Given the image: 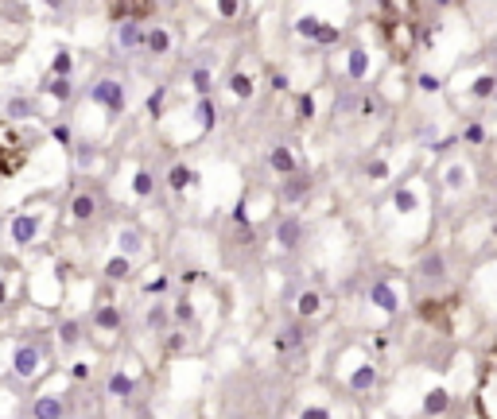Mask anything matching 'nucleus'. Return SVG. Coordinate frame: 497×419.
Instances as JSON below:
<instances>
[{
  "label": "nucleus",
  "instance_id": "1",
  "mask_svg": "<svg viewBox=\"0 0 497 419\" xmlns=\"http://www.w3.org/2000/svg\"><path fill=\"white\" fill-rule=\"evenodd\" d=\"M377 24H381V39H385L388 55L393 59H408L416 47V27H420L416 0H385Z\"/></svg>",
  "mask_w": 497,
  "mask_h": 419
},
{
  "label": "nucleus",
  "instance_id": "2",
  "mask_svg": "<svg viewBox=\"0 0 497 419\" xmlns=\"http://www.w3.org/2000/svg\"><path fill=\"white\" fill-rule=\"evenodd\" d=\"M27 160V148L12 128H0V175H16Z\"/></svg>",
  "mask_w": 497,
  "mask_h": 419
},
{
  "label": "nucleus",
  "instance_id": "3",
  "mask_svg": "<svg viewBox=\"0 0 497 419\" xmlns=\"http://www.w3.org/2000/svg\"><path fill=\"white\" fill-rule=\"evenodd\" d=\"M152 12H156V0H109V16L125 20V24H132V20H148Z\"/></svg>",
  "mask_w": 497,
  "mask_h": 419
},
{
  "label": "nucleus",
  "instance_id": "4",
  "mask_svg": "<svg viewBox=\"0 0 497 419\" xmlns=\"http://www.w3.org/2000/svg\"><path fill=\"white\" fill-rule=\"evenodd\" d=\"M478 415L482 419H497L493 408V361H482V380H478Z\"/></svg>",
  "mask_w": 497,
  "mask_h": 419
},
{
  "label": "nucleus",
  "instance_id": "5",
  "mask_svg": "<svg viewBox=\"0 0 497 419\" xmlns=\"http://www.w3.org/2000/svg\"><path fill=\"white\" fill-rule=\"evenodd\" d=\"M93 97L102 101V105H109L113 113L125 109V90H121L117 82H102V85H93Z\"/></svg>",
  "mask_w": 497,
  "mask_h": 419
},
{
  "label": "nucleus",
  "instance_id": "6",
  "mask_svg": "<svg viewBox=\"0 0 497 419\" xmlns=\"http://www.w3.org/2000/svg\"><path fill=\"white\" fill-rule=\"evenodd\" d=\"M16 373H20V377H35V373H39V353H35V350H20L16 353Z\"/></svg>",
  "mask_w": 497,
  "mask_h": 419
},
{
  "label": "nucleus",
  "instance_id": "7",
  "mask_svg": "<svg viewBox=\"0 0 497 419\" xmlns=\"http://www.w3.org/2000/svg\"><path fill=\"white\" fill-rule=\"evenodd\" d=\"M12 237H16L20 245H27V241H32V237H35V221L27 218V214H20V218L12 221Z\"/></svg>",
  "mask_w": 497,
  "mask_h": 419
},
{
  "label": "nucleus",
  "instance_id": "8",
  "mask_svg": "<svg viewBox=\"0 0 497 419\" xmlns=\"http://www.w3.org/2000/svg\"><path fill=\"white\" fill-rule=\"evenodd\" d=\"M35 419H62V404L55 400V396L39 400V404H35Z\"/></svg>",
  "mask_w": 497,
  "mask_h": 419
},
{
  "label": "nucleus",
  "instance_id": "9",
  "mask_svg": "<svg viewBox=\"0 0 497 419\" xmlns=\"http://www.w3.org/2000/svg\"><path fill=\"white\" fill-rule=\"evenodd\" d=\"M373 303H377L381 310H396V295L388 284H373Z\"/></svg>",
  "mask_w": 497,
  "mask_h": 419
},
{
  "label": "nucleus",
  "instance_id": "10",
  "mask_svg": "<svg viewBox=\"0 0 497 419\" xmlns=\"http://www.w3.org/2000/svg\"><path fill=\"white\" fill-rule=\"evenodd\" d=\"M299 32L319 35V39H334V32H330V27H319V20H299Z\"/></svg>",
  "mask_w": 497,
  "mask_h": 419
},
{
  "label": "nucleus",
  "instance_id": "11",
  "mask_svg": "<svg viewBox=\"0 0 497 419\" xmlns=\"http://www.w3.org/2000/svg\"><path fill=\"white\" fill-rule=\"evenodd\" d=\"M447 404H451V400H447V392H443V388H435V392L428 396V411H431V415H439V411H447Z\"/></svg>",
  "mask_w": 497,
  "mask_h": 419
},
{
  "label": "nucleus",
  "instance_id": "12",
  "mask_svg": "<svg viewBox=\"0 0 497 419\" xmlns=\"http://www.w3.org/2000/svg\"><path fill=\"white\" fill-rule=\"evenodd\" d=\"M90 214H93V198L90 194H78L74 198V218H90Z\"/></svg>",
  "mask_w": 497,
  "mask_h": 419
},
{
  "label": "nucleus",
  "instance_id": "13",
  "mask_svg": "<svg viewBox=\"0 0 497 419\" xmlns=\"http://www.w3.org/2000/svg\"><path fill=\"white\" fill-rule=\"evenodd\" d=\"M109 392H113V396H128V392H132V380L121 377V373H117V377L109 380Z\"/></svg>",
  "mask_w": 497,
  "mask_h": 419
},
{
  "label": "nucleus",
  "instance_id": "14",
  "mask_svg": "<svg viewBox=\"0 0 497 419\" xmlns=\"http://www.w3.org/2000/svg\"><path fill=\"white\" fill-rule=\"evenodd\" d=\"M272 167L292 171V151H287V148H276V151H272Z\"/></svg>",
  "mask_w": 497,
  "mask_h": 419
},
{
  "label": "nucleus",
  "instance_id": "15",
  "mask_svg": "<svg viewBox=\"0 0 497 419\" xmlns=\"http://www.w3.org/2000/svg\"><path fill=\"white\" fill-rule=\"evenodd\" d=\"M233 93H237V97H249V93H253V78L233 74Z\"/></svg>",
  "mask_w": 497,
  "mask_h": 419
},
{
  "label": "nucleus",
  "instance_id": "16",
  "mask_svg": "<svg viewBox=\"0 0 497 419\" xmlns=\"http://www.w3.org/2000/svg\"><path fill=\"white\" fill-rule=\"evenodd\" d=\"M186 183H191V171H186V167H175V171H171V186H175V191H183Z\"/></svg>",
  "mask_w": 497,
  "mask_h": 419
},
{
  "label": "nucleus",
  "instance_id": "17",
  "mask_svg": "<svg viewBox=\"0 0 497 419\" xmlns=\"http://www.w3.org/2000/svg\"><path fill=\"white\" fill-rule=\"evenodd\" d=\"M299 310H304V315H315V310H319V295L307 291L304 299H299Z\"/></svg>",
  "mask_w": 497,
  "mask_h": 419
},
{
  "label": "nucleus",
  "instance_id": "18",
  "mask_svg": "<svg viewBox=\"0 0 497 419\" xmlns=\"http://www.w3.org/2000/svg\"><path fill=\"white\" fill-rule=\"evenodd\" d=\"M121 43H125V47H136V43H140V32H136V24H125V32H121Z\"/></svg>",
  "mask_w": 497,
  "mask_h": 419
},
{
  "label": "nucleus",
  "instance_id": "19",
  "mask_svg": "<svg viewBox=\"0 0 497 419\" xmlns=\"http://www.w3.org/2000/svg\"><path fill=\"white\" fill-rule=\"evenodd\" d=\"M369 385H373V369L365 365V369L354 373V388H369Z\"/></svg>",
  "mask_w": 497,
  "mask_h": 419
},
{
  "label": "nucleus",
  "instance_id": "20",
  "mask_svg": "<svg viewBox=\"0 0 497 419\" xmlns=\"http://www.w3.org/2000/svg\"><path fill=\"white\" fill-rule=\"evenodd\" d=\"M105 272H109L113 280H125V276H128V260H113V264H109Z\"/></svg>",
  "mask_w": 497,
  "mask_h": 419
},
{
  "label": "nucleus",
  "instance_id": "21",
  "mask_svg": "<svg viewBox=\"0 0 497 419\" xmlns=\"http://www.w3.org/2000/svg\"><path fill=\"white\" fill-rule=\"evenodd\" d=\"M148 47H152V50H168V32H152V35H148Z\"/></svg>",
  "mask_w": 497,
  "mask_h": 419
},
{
  "label": "nucleus",
  "instance_id": "22",
  "mask_svg": "<svg viewBox=\"0 0 497 419\" xmlns=\"http://www.w3.org/2000/svg\"><path fill=\"white\" fill-rule=\"evenodd\" d=\"M51 93H55V97H70V82H67V78H55Z\"/></svg>",
  "mask_w": 497,
  "mask_h": 419
},
{
  "label": "nucleus",
  "instance_id": "23",
  "mask_svg": "<svg viewBox=\"0 0 497 419\" xmlns=\"http://www.w3.org/2000/svg\"><path fill=\"white\" fill-rule=\"evenodd\" d=\"M194 90H198V93L210 90V74H206V70H194Z\"/></svg>",
  "mask_w": 497,
  "mask_h": 419
},
{
  "label": "nucleus",
  "instance_id": "24",
  "mask_svg": "<svg viewBox=\"0 0 497 419\" xmlns=\"http://www.w3.org/2000/svg\"><path fill=\"white\" fill-rule=\"evenodd\" d=\"M136 194H152V175H136Z\"/></svg>",
  "mask_w": 497,
  "mask_h": 419
},
{
  "label": "nucleus",
  "instance_id": "25",
  "mask_svg": "<svg viewBox=\"0 0 497 419\" xmlns=\"http://www.w3.org/2000/svg\"><path fill=\"white\" fill-rule=\"evenodd\" d=\"M474 93H478V97H489V93H493V78H478Z\"/></svg>",
  "mask_w": 497,
  "mask_h": 419
},
{
  "label": "nucleus",
  "instance_id": "26",
  "mask_svg": "<svg viewBox=\"0 0 497 419\" xmlns=\"http://www.w3.org/2000/svg\"><path fill=\"white\" fill-rule=\"evenodd\" d=\"M295 233H299V226H295V221H287V226L280 229V237H284V245H295Z\"/></svg>",
  "mask_w": 497,
  "mask_h": 419
},
{
  "label": "nucleus",
  "instance_id": "27",
  "mask_svg": "<svg viewBox=\"0 0 497 419\" xmlns=\"http://www.w3.org/2000/svg\"><path fill=\"white\" fill-rule=\"evenodd\" d=\"M97 322H102V327H117V310H113V307H105L102 315H97Z\"/></svg>",
  "mask_w": 497,
  "mask_h": 419
},
{
  "label": "nucleus",
  "instance_id": "28",
  "mask_svg": "<svg viewBox=\"0 0 497 419\" xmlns=\"http://www.w3.org/2000/svg\"><path fill=\"white\" fill-rule=\"evenodd\" d=\"M412 206H416V198H412L408 191H400V194H396V210H412Z\"/></svg>",
  "mask_w": 497,
  "mask_h": 419
},
{
  "label": "nucleus",
  "instance_id": "29",
  "mask_svg": "<svg viewBox=\"0 0 497 419\" xmlns=\"http://www.w3.org/2000/svg\"><path fill=\"white\" fill-rule=\"evenodd\" d=\"M350 70H354V74H365V55H362V50H354V59H350Z\"/></svg>",
  "mask_w": 497,
  "mask_h": 419
},
{
  "label": "nucleus",
  "instance_id": "30",
  "mask_svg": "<svg viewBox=\"0 0 497 419\" xmlns=\"http://www.w3.org/2000/svg\"><path fill=\"white\" fill-rule=\"evenodd\" d=\"M423 268H428V276H439V272H443V260H439V256H431L428 264H423Z\"/></svg>",
  "mask_w": 497,
  "mask_h": 419
},
{
  "label": "nucleus",
  "instance_id": "31",
  "mask_svg": "<svg viewBox=\"0 0 497 419\" xmlns=\"http://www.w3.org/2000/svg\"><path fill=\"white\" fill-rule=\"evenodd\" d=\"M55 70H59V74H67V70H70V55H59V59H55Z\"/></svg>",
  "mask_w": 497,
  "mask_h": 419
},
{
  "label": "nucleus",
  "instance_id": "32",
  "mask_svg": "<svg viewBox=\"0 0 497 419\" xmlns=\"http://www.w3.org/2000/svg\"><path fill=\"white\" fill-rule=\"evenodd\" d=\"M198 113H203V125H210V121H214V109H210V101H203V109H198Z\"/></svg>",
  "mask_w": 497,
  "mask_h": 419
},
{
  "label": "nucleus",
  "instance_id": "33",
  "mask_svg": "<svg viewBox=\"0 0 497 419\" xmlns=\"http://www.w3.org/2000/svg\"><path fill=\"white\" fill-rule=\"evenodd\" d=\"M466 140H470V144H478V140H482V128H478V125H474V128H466Z\"/></svg>",
  "mask_w": 497,
  "mask_h": 419
},
{
  "label": "nucleus",
  "instance_id": "34",
  "mask_svg": "<svg viewBox=\"0 0 497 419\" xmlns=\"http://www.w3.org/2000/svg\"><path fill=\"white\" fill-rule=\"evenodd\" d=\"M222 12H226V16H233V12H237V0H222Z\"/></svg>",
  "mask_w": 497,
  "mask_h": 419
},
{
  "label": "nucleus",
  "instance_id": "35",
  "mask_svg": "<svg viewBox=\"0 0 497 419\" xmlns=\"http://www.w3.org/2000/svg\"><path fill=\"white\" fill-rule=\"evenodd\" d=\"M304 419H330V415H327V411H319V408H315V411H304Z\"/></svg>",
  "mask_w": 497,
  "mask_h": 419
},
{
  "label": "nucleus",
  "instance_id": "36",
  "mask_svg": "<svg viewBox=\"0 0 497 419\" xmlns=\"http://www.w3.org/2000/svg\"><path fill=\"white\" fill-rule=\"evenodd\" d=\"M0 303H4V287H0Z\"/></svg>",
  "mask_w": 497,
  "mask_h": 419
},
{
  "label": "nucleus",
  "instance_id": "37",
  "mask_svg": "<svg viewBox=\"0 0 497 419\" xmlns=\"http://www.w3.org/2000/svg\"><path fill=\"white\" fill-rule=\"evenodd\" d=\"M443 4H447V0H443Z\"/></svg>",
  "mask_w": 497,
  "mask_h": 419
}]
</instances>
